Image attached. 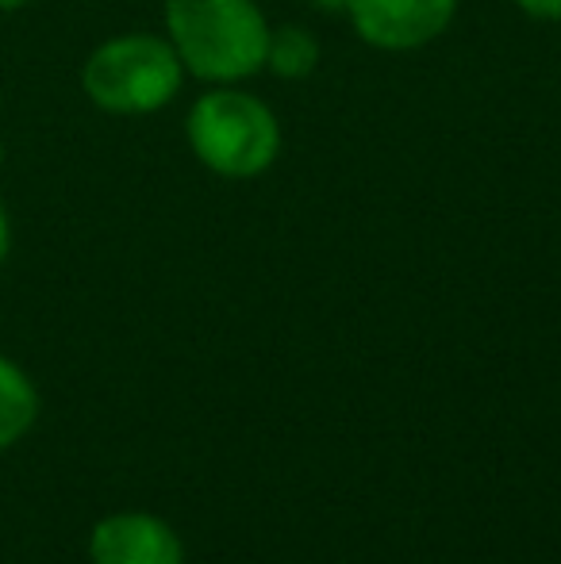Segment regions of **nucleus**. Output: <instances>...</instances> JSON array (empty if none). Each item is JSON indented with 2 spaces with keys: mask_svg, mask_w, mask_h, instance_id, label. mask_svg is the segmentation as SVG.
<instances>
[{
  "mask_svg": "<svg viewBox=\"0 0 561 564\" xmlns=\"http://www.w3.org/2000/svg\"><path fill=\"white\" fill-rule=\"evenodd\" d=\"M165 39L185 74L235 85L266 69L270 23L255 0H165Z\"/></svg>",
  "mask_w": 561,
  "mask_h": 564,
  "instance_id": "1",
  "label": "nucleus"
},
{
  "mask_svg": "<svg viewBox=\"0 0 561 564\" xmlns=\"http://www.w3.org/2000/svg\"><path fill=\"white\" fill-rule=\"evenodd\" d=\"M185 82L177 51L170 39L150 31H128L93 46L82 66V89L93 108L108 116L162 112Z\"/></svg>",
  "mask_w": 561,
  "mask_h": 564,
  "instance_id": "2",
  "label": "nucleus"
},
{
  "mask_svg": "<svg viewBox=\"0 0 561 564\" xmlns=\"http://www.w3.org/2000/svg\"><path fill=\"white\" fill-rule=\"evenodd\" d=\"M185 134L204 170L231 181L258 177L281 154V123L270 105L231 85L196 97L185 116Z\"/></svg>",
  "mask_w": 561,
  "mask_h": 564,
  "instance_id": "3",
  "label": "nucleus"
},
{
  "mask_svg": "<svg viewBox=\"0 0 561 564\" xmlns=\"http://www.w3.org/2000/svg\"><path fill=\"white\" fill-rule=\"evenodd\" d=\"M457 0H350L354 31L377 51H420L450 28Z\"/></svg>",
  "mask_w": 561,
  "mask_h": 564,
  "instance_id": "4",
  "label": "nucleus"
},
{
  "mask_svg": "<svg viewBox=\"0 0 561 564\" xmlns=\"http://www.w3.org/2000/svg\"><path fill=\"white\" fill-rule=\"evenodd\" d=\"M93 564H185L181 534L150 511L105 514L89 530Z\"/></svg>",
  "mask_w": 561,
  "mask_h": 564,
  "instance_id": "5",
  "label": "nucleus"
},
{
  "mask_svg": "<svg viewBox=\"0 0 561 564\" xmlns=\"http://www.w3.org/2000/svg\"><path fill=\"white\" fill-rule=\"evenodd\" d=\"M39 419V392L31 377L0 354V453L12 449Z\"/></svg>",
  "mask_w": 561,
  "mask_h": 564,
  "instance_id": "6",
  "label": "nucleus"
},
{
  "mask_svg": "<svg viewBox=\"0 0 561 564\" xmlns=\"http://www.w3.org/2000/svg\"><path fill=\"white\" fill-rule=\"evenodd\" d=\"M320 66V43L308 28L300 23H284L270 28V43H266V69H273L284 82H300Z\"/></svg>",
  "mask_w": 561,
  "mask_h": 564,
  "instance_id": "7",
  "label": "nucleus"
},
{
  "mask_svg": "<svg viewBox=\"0 0 561 564\" xmlns=\"http://www.w3.org/2000/svg\"><path fill=\"white\" fill-rule=\"evenodd\" d=\"M516 4L531 20H561V0H516Z\"/></svg>",
  "mask_w": 561,
  "mask_h": 564,
  "instance_id": "8",
  "label": "nucleus"
},
{
  "mask_svg": "<svg viewBox=\"0 0 561 564\" xmlns=\"http://www.w3.org/2000/svg\"><path fill=\"white\" fill-rule=\"evenodd\" d=\"M8 250H12V219H8V208H4V200H0V269H4V261H8Z\"/></svg>",
  "mask_w": 561,
  "mask_h": 564,
  "instance_id": "9",
  "label": "nucleus"
},
{
  "mask_svg": "<svg viewBox=\"0 0 561 564\" xmlns=\"http://www.w3.org/2000/svg\"><path fill=\"white\" fill-rule=\"evenodd\" d=\"M31 0H0V12H23Z\"/></svg>",
  "mask_w": 561,
  "mask_h": 564,
  "instance_id": "10",
  "label": "nucleus"
},
{
  "mask_svg": "<svg viewBox=\"0 0 561 564\" xmlns=\"http://www.w3.org/2000/svg\"><path fill=\"white\" fill-rule=\"evenodd\" d=\"M315 4L327 8V12H335V8H346V4H350V0H315Z\"/></svg>",
  "mask_w": 561,
  "mask_h": 564,
  "instance_id": "11",
  "label": "nucleus"
},
{
  "mask_svg": "<svg viewBox=\"0 0 561 564\" xmlns=\"http://www.w3.org/2000/svg\"><path fill=\"white\" fill-rule=\"evenodd\" d=\"M0 170H4V139H0Z\"/></svg>",
  "mask_w": 561,
  "mask_h": 564,
  "instance_id": "12",
  "label": "nucleus"
}]
</instances>
